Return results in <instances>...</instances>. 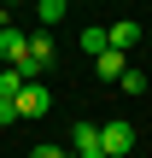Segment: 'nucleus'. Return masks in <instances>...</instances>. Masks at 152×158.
Instances as JSON below:
<instances>
[{
	"label": "nucleus",
	"instance_id": "1",
	"mask_svg": "<svg viewBox=\"0 0 152 158\" xmlns=\"http://www.w3.org/2000/svg\"><path fill=\"white\" fill-rule=\"evenodd\" d=\"M100 152H105V158H129V152H135V123H129V117L100 123Z\"/></svg>",
	"mask_w": 152,
	"mask_h": 158
},
{
	"label": "nucleus",
	"instance_id": "2",
	"mask_svg": "<svg viewBox=\"0 0 152 158\" xmlns=\"http://www.w3.org/2000/svg\"><path fill=\"white\" fill-rule=\"evenodd\" d=\"M47 111H53L47 82H23V88H18V117H47Z\"/></svg>",
	"mask_w": 152,
	"mask_h": 158
},
{
	"label": "nucleus",
	"instance_id": "3",
	"mask_svg": "<svg viewBox=\"0 0 152 158\" xmlns=\"http://www.w3.org/2000/svg\"><path fill=\"white\" fill-rule=\"evenodd\" d=\"M70 152L76 158H105L100 152V123H70Z\"/></svg>",
	"mask_w": 152,
	"mask_h": 158
},
{
	"label": "nucleus",
	"instance_id": "4",
	"mask_svg": "<svg viewBox=\"0 0 152 158\" xmlns=\"http://www.w3.org/2000/svg\"><path fill=\"white\" fill-rule=\"evenodd\" d=\"M47 64H53V35H47V29H35V35H29V70L41 76Z\"/></svg>",
	"mask_w": 152,
	"mask_h": 158
},
{
	"label": "nucleus",
	"instance_id": "5",
	"mask_svg": "<svg viewBox=\"0 0 152 158\" xmlns=\"http://www.w3.org/2000/svg\"><path fill=\"white\" fill-rule=\"evenodd\" d=\"M105 41H111V47L123 53V47H135V41H141V23H135V18H117V23L105 29Z\"/></svg>",
	"mask_w": 152,
	"mask_h": 158
},
{
	"label": "nucleus",
	"instance_id": "6",
	"mask_svg": "<svg viewBox=\"0 0 152 158\" xmlns=\"http://www.w3.org/2000/svg\"><path fill=\"white\" fill-rule=\"evenodd\" d=\"M94 70H100V82H117V76H123L129 64H123V53H117V47H105V53L94 59Z\"/></svg>",
	"mask_w": 152,
	"mask_h": 158
},
{
	"label": "nucleus",
	"instance_id": "7",
	"mask_svg": "<svg viewBox=\"0 0 152 158\" xmlns=\"http://www.w3.org/2000/svg\"><path fill=\"white\" fill-rule=\"evenodd\" d=\"M59 18H64V0H35V23L41 29H53Z\"/></svg>",
	"mask_w": 152,
	"mask_h": 158
},
{
	"label": "nucleus",
	"instance_id": "8",
	"mask_svg": "<svg viewBox=\"0 0 152 158\" xmlns=\"http://www.w3.org/2000/svg\"><path fill=\"white\" fill-rule=\"evenodd\" d=\"M105 47H111V41H105V29H100V23H94V29H82V53H94V59H100Z\"/></svg>",
	"mask_w": 152,
	"mask_h": 158
},
{
	"label": "nucleus",
	"instance_id": "9",
	"mask_svg": "<svg viewBox=\"0 0 152 158\" xmlns=\"http://www.w3.org/2000/svg\"><path fill=\"white\" fill-rule=\"evenodd\" d=\"M117 88H123V94H146V76H141V70H123Z\"/></svg>",
	"mask_w": 152,
	"mask_h": 158
},
{
	"label": "nucleus",
	"instance_id": "10",
	"mask_svg": "<svg viewBox=\"0 0 152 158\" xmlns=\"http://www.w3.org/2000/svg\"><path fill=\"white\" fill-rule=\"evenodd\" d=\"M29 158H76V152H70V147H59V141H41Z\"/></svg>",
	"mask_w": 152,
	"mask_h": 158
},
{
	"label": "nucleus",
	"instance_id": "11",
	"mask_svg": "<svg viewBox=\"0 0 152 158\" xmlns=\"http://www.w3.org/2000/svg\"><path fill=\"white\" fill-rule=\"evenodd\" d=\"M18 88H23V76H18V70H0V94H6V100H18Z\"/></svg>",
	"mask_w": 152,
	"mask_h": 158
},
{
	"label": "nucleus",
	"instance_id": "12",
	"mask_svg": "<svg viewBox=\"0 0 152 158\" xmlns=\"http://www.w3.org/2000/svg\"><path fill=\"white\" fill-rule=\"evenodd\" d=\"M6 123H18V100H6V94H0V129H6Z\"/></svg>",
	"mask_w": 152,
	"mask_h": 158
},
{
	"label": "nucleus",
	"instance_id": "13",
	"mask_svg": "<svg viewBox=\"0 0 152 158\" xmlns=\"http://www.w3.org/2000/svg\"><path fill=\"white\" fill-rule=\"evenodd\" d=\"M0 29H6V6H0Z\"/></svg>",
	"mask_w": 152,
	"mask_h": 158
},
{
	"label": "nucleus",
	"instance_id": "14",
	"mask_svg": "<svg viewBox=\"0 0 152 158\" xmlns=\"http://www.w3.org/2000/svg\"><path fill=\"white\" fill-rule=\"evenodd\" d=\"M0 6H12V0H0Z\"/></svg>",
	"mask_w": 152,
	"mask_h": 158
}]
</instances>
